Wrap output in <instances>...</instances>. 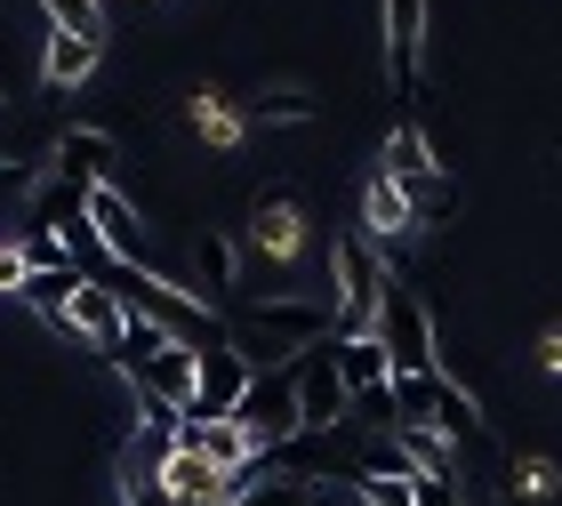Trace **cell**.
Masks as SVG:
<instances>
[{
  "label": "cell",
  "mask_w": 562,
  "mask_h": 506,
  "mask_svg": "<svg viewBox=\"0 0 562 506\" xmlns=\"http://www.w3.org/2000/svg\"><path fill=\"white\" fill-rule=\"evenodd\" d=\"M362 217H370V234H386V241H402V234H411V225H418L411 193H402V185H394L386 169L370 177V193H362Z\"/></svg>",
  "instance_id": "cell-17"
},
{
  "label": "cell",
  "mask_w": 562,
  "mask_h": 506,
  "mask_svg": "<svg viewBox=\"0 0 562 506\" xmlns=\"http://www.w3.org/2000/svg\"><path fill=\"white\" fill-rule=\"evenodd\" d=\"M121 378H130V394H161V402H186L201 394V346H177V338H161L153 353H137V362H113Z\"/></svg>",
  "instance_id": "cell-8"
},
{
  "label": "cell",
  "mask_w": 562,
  "mask_h": 506,
  "mask_svg": "<svg viewBox=\"0 0 562 506\" xmlns=\"http://www.w3.org/2000/svg\"><path fill=\"white\" fill-rule=\"evenodd\" d=\"M113 161H121V137L113 130H89V121L57 130V154H48V169L72 177V185H113Z\"/></svg>",
  "instance_id": "cell-10"
},
{
  "label": "cell",
  "mask_w": 562,
  "mask_h": 506,
  "mask_svg": "<svg viewBox=\"0 0 562 506\" xmlns=\"http://www.w3.org/2000/svg\"><path fill=\"white\" fill-rule=\"evenodd\" d=\"M402 459H411V474H426V483H458V450L434 435V426H402Z\"/></svg>",
  "instance_id": "cell-18"
},
{
  "label": "cell",
  "mask_w": 562,
  "mask_h": 506,
  "mask_svg": "<svg viewBox=\"0 0 562 506\" xmlns=\"http://www.w3.org/2000/svg\"><path fill=\"white\" fill-rule=\"evenodd\" d=\"M0 121H9V97H0Z\"/></svg>",
  "instance_id": "cell-30"
},
{
  "label": "cell",
  "mask_w": 562,
  "mask_h": 506,
  "mask_svg": "<svg viewBox=\"0 0 562 506\" xmlns=\"http://www.w3.org/2000/svg\"><path fill=\"white\" fill-rule=\"evenodd\" d=\"M554 154H562V130H554Z\"/></svg>",
  "instance_id": "cell-31"
},
{
  "label": "cell",
  "mask_w": 562,
  "mask_h": 506,
  "mask_svg": "<svg viewBox=\"0 0 562 506\" xmlns=\"http://www.w3.org/2000/svg\"><path fill=\"white\" fill-rule=\"evenodd\" d=\"M121 506H177V498H169V483H161V474H145V466H130V459H121Z\"/></svg>",
  "instance_id": "cell-26"
},
{
  "label": "cell",
  "mask_w": 562,
  "mask_h": 506,
  "mask_svg": "<svg viewBox=\"0 0 562 506\" xmlns=\"http://www.w3.org/2000/svg\"><path fill=\"white\" fill-rule=\"evenodd\" d=\"M81 282H89L81 266H41V273H24V290H16V297H24L33 314L65 322V314H72V290H81Z\"/></svg>",
  "instance_id": "cell-16"
},
{
  "label": "cell",
  "mask_w": 562,
  "mask_h": 506,
  "mask_svg": "<svg viewBox=\"0 0 562 506\" xmlns=\"http://www.w3.org/2000/svg\"><path fill=\"white\" fill-rule=\"evenodd\" d=\"M249 121L258 130H305V121H322V97L297 89V81H273V89L249 97Z\"/></svg>",
  "instance_id": "cell-15"
},
{
  "label": "cell",
  "mask_w": 562,
  "mask_h": 506,
  "mask_svg": "<svg viewBox=\"0 0 562 506\" xmlns=\"http://www.w3.org/2000/svg\"><path fill=\"white\" fill-rule=\"evenodd\" d=\"M97 57H105V41H81V33H57V24H48L41 81H48V89H81L89 72H97Z\"/></svg>",
  "instance_id": "cell-14"
},
{
  "label": "cell",
  "mask_w": 562,
  "mask_h": 506,
  "mask_svg": "<svg viewBox=\"0 0 562 506\" xmlns=\"http://www.w3.org/2000/svg\"><path fill=\"white\" fill-rule=\"evenodd\" d=\"M434 394H442V378H394V435L402 426H434Z\"/></svg>",
  "instance_id": "cell-21"
},
{
  "label": "cell",
  "mask_w": 562,
  "mask_h": 506,
  "mask_svg": "<svg viewBox=\"0 0 562 506\" xmlns=\"http://www.w3.org/2000/svg\"><path fill=\"white\" fill-rule=\"evenodd\" d=\"M24 273H33V266H24V249H16V241H0V290L16 297V290H24Z\"/></svg>",
  "instance_id": "cell-27"
},
{
  "label": "cell",
  "mask_w": 562,
  "mask_h": 506,
  "mask_svg": "<svg viewBox=\"0 0 562 506\" xmlns=\"http://www.w3.org/2000/svg\"><path fill=\"white\" fill-rule=\"evenodd\" d=\"M539 370H547V378H562V322H554V330L539 338Z\"/></svg>",
  "instance_id": "cell-28"
},
{
  "label": "cell",
  "mask_w": 562,
  "mask_h": 506,
  "mask_svg": "<svg viewBox=\"0 0 562 506\" xmlns=\"http://www.w3.org/2000/svg\"><path fill=\"white\" fill-rule=\"evenodd\" d=\"M338 378H346L353 411H362V402L394 411V362H386V346H378V338H353V346H338Z\"/></svg>",
  "instance_id": "cell-13"
},
{
  "label": "cell",
  "mask_w": 562,
  "mask_h": 506,
  "mask_svg": "<svg viewBox=\"0 0 562 506\" xmlns=\"http://www.w3.org/2000/svg\"><path fill=\"white\" fill-rule=\"evenodd\" d=\"M0 241H16V225H9V217H0Z\"/></svg>",
  "instance_id": "cell-29"
},
{
  "label": "cell",
  "mask_w": 562,
  "mask_h": 506,
  "mask_svg": "<svg viewBox=\"0 0 562 506\" xmlns=\"http://www.w3.org/2000/svg\"><path fill=\"white\" fill-rule=\"evenodd\" d=\"M89 241H97V258L105 266H145V217H137V201L121 193V185H89Z\"/></svg>",
  "instance_id": "cell-7"
},
{
  "label": "cell",
  "mask_w": 562,
  "mask_h": 506,
  "mask_svg": "<svg viewBox=\"0 0 562 506\" xmlns=\"http://www.w3.org/2000/svg\"><path fill=\"white\" fill-rule=\"evenodd\" d=\"M193 282H201L210 306H225V297L241 290V241L225 234V225H201L193 234Z\"/></svg>",
  "instance_id": "cell-12"
},
{
  "label": "cell",
  "mask_w": 562,
  "mask_h": 506,
  "mask_svg": "<svg viewBox=\"0 0 562 506\" xmlns=\"http://www.w3.org/2000/svg\"><path fill=\"white\" fill-rule=\"evenodd\" d=\"M314 249H322V234H314V210H305L297 185H266L249 201V258L258 266H273L290 282V273L314 266Z\"/></svg>",
  "instance_id": "cell-2"
},
{
  "label": "cell",
  "mask_w": 562,
  "mask_h": 506,
  "mask_svg": "<svg viewBox=\"0 0 562 506\" xmlns=\"http://www.w3.org/2000/svg\"><path fill=\"white\" fill-rule=\"evenodd\" d=\"M362 506H418V474H353Z\"/></svg>",
  "instance_id": "cell-25"
},
{
  "label": "cell",
  "mask_w": 562,
  "mask_h": 506,
  "mask_svg": "<svg viewBox=\"0 0 562 506\" xmlns=\"http://www.w3.org/2000/svg\"><path fill=\"white\" fill-rule=\"evenodd\" d=\"M378 346H386V362L394 378H442V346H434V322L418 306V290L411 282H386V306H378Z\"/></svg>",
  "instance_id": "cell-4"
},
{
  "label": "cell",
  "mask_w": 562,
  "mask_h": 506,
  "mask_svg": "<svg viewBox=\"0 0 562 506\" xmlns=\"http://www.w3.org/2000/svg\"><path fill=\"white\" fill-rule=\"evenodd\" d=\"M234 426H241V435L258 442V450L290 442V435H305V418H297V362H273V370L249 378V394H241Z\"/></svg>",
  "instance_id": "cell-5"
},
{
  "label": "cell",
  "mask_w": 562,
  "mask_h": 506,
  "mask_svg": "<svg viewBox=\"0 0 562 506\" xmlns=\"http://www.w3.org/2000/svg\"><path fill=\"white\" fill-rule=\"evenodd\" d=\"M434 435L442 442H482V411H474V394L458 386V378H442V394H434Z\"/></svg>",
  "instance_id": "cell-19"
},
{
  "label": "cell",
  "mask_w": 562,
  "mask_h": 506,
  "mask_svg": "<svg viewBox=\"0 0 562 506\" xmlns=\"http://www.w3.org/2000/svg\"><path fill=\"white\" fill-rule=\"evenodd\" d=\"M234 506H314V483H290V474H266V483H234Z\"/></svg>",
  "instance_id": "cell-23"
},
{
  "label": "cell",
  "mask_w": 562,
  "mask_h": 506,
  "mask_svg": "<svg viewBox=\"0 0 562 506\" xmlns=\"http://www.w3.org/2000/svg\"><path fill=\"white\" fill-rule=\"evenodd\" d=\"M186 121H193V130L210 137V145H225V154H234V145H241V130H249V113H234V105H225L217 89H193V105H186Z\"/></svg>",
  "instance_id": "cell-20"
},
{
  "label": "cell",
  "mask_w": 562,
  "mask_h": 506,
  "mask_svg": "<svg viewBox=\"0 0 562 506\" xmlns=\"http://www.w3.org/2000/svg\"><path fill=\"white\" fill-rule=\"evenodd\" d=\"M41 16L57 33H81V41H105V0H41Z\"/></svg>",
  "instance_id": "cell-22"
},
{
  "label": "cell",
  "mask_w": 562,
  "mask_h": 506,
  "mask_svg": "<svg viewBox=\"0 0 562 506\" xmlns=\"http://www.w3.org/2000/svg\"><path fill=\"white\" fill-rule=\"evenodd\" d=\"M554 491H562V466H554V459H539V450H530V459H515V498L547 506Z\"/></svg>",
  "instance_id": "cell-24"
},
{
  "label": "cell",
  "mask_w": 562,
  "mask_h": 506,
  "mask_svg": "<svg viewBox=\"0 0 562 506\" xmlns=\"http://www.w3.org/2000/svg\"><path fill=\"white\" fill-rule=\"evenodd\" d=\"M249 378H258V362H249V353H234V338L210 346V353H201V394H193L177 418H234L241 394H249Z\"/></svg>",
  "instance_id": "cell-9"
},
{
  "label": "cell",
  "mask_w": 562,
  "mask_h": 506,
  "mask_svg": "<svg viewBox=\"0 0 562 506\" xmlns=\"http://www.w3.org/2000/svg\"><path fill=\"white\" fill-rule=\"evenodd\" d=\"M57 330H65V338H89V346L113 362V353H121V330H130V314H121V297H113V290L89 273V282L72 290V314L57 322Z\"/></svg>",
  "instance_id": "cell-11"
},
{
  "label": "cell",
  "mask_w": 562,
  "mask_h": 506,
  "mask_svg": "<svg viewBox=\"0 0 562 506\" xmlns=\"http://www.w3.org/2000/svg\"><path fill=\"white\" fill-rule=\"evenodd\" d=\"M297 418H305V435H338V426L353 418V394L338 378V338L297 353Z\"/></svg>",
  "instance_id": "cell-6"
},
{
  "label": "cell",
  "mask_w": 562,
  "mask_h": 506,
  "mask_svg": "<svg viewBox=\"0 0 562 506\" xmlns=\"http://www.w3.org/2000/svg\"><path fill=\"white\" fill-rule=\"evenodd\" d=\"M329 330H338V297L329 290H281V297H258V306L241 314L234 353H249L258 370H273V362H297L305 346H322Z\"/></svg>",
  "instance_id": "cell-1"
},
{
  "label": "cell",
  "mask_w": 562,
  "mask_h": 506,
  "mask_svg": "<svg viewBox=\"0 0 562 506\" xmlns=\"http://www.w3.org/2000/svg\"><path fill=\"white\" fill-rule=\"evenodd\" d=\"M329 273H338V346L353 338H378V306H386V282L394 273L370 258V241L362 234H329Z\"/></svg>",
  "instance_id": "cell-3"
}]
</instances>
